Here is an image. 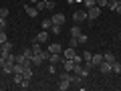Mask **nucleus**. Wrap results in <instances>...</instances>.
I'll return each instance as SVG.
<instances>
[{"instance_id":"1","label":"nucleus","mask_w":121,"mask_h":91,"mask_svg":"<svg viewBox=\"0 0 121 91\" xmlns=\"http://www.w3.org/2000/svg\"><path fill=\"white\" fill-rule=\"evenodd\" d=\"M101 16V8L99 6H91L89 10H87V20H95V18Z\"/></svg>"},{"instance_id":"2","label":"nucleus","mask_w":121,"mask_h":91,"mask_svg":"<svg viewBox=\"0 0 121 91\" xmlns=\"http://www.w3.org/2000/svg\"><path fill=\"white\" fill-rule=\"evenodd\" d=\"M73 20H75V24H81L83 20H87V10H75L73 12Z\"/></svg>"},{"instance_id":"3","label":"nucleus","mask_w":121,"mask_h":91,"mask_svg":"<svg viewBox=\"0 0 121 91\" xmlns=\"http://www.w3.org/2000/svg\"><path fill=\"white\" fill-rule=\"evenodd\" d=\"M73 73H77L79 77H83V79L89 77V69H87V67H83L81 63H79V65H75V71H73Z\"/></svg>"},{"instance_id":"4","label":"nucleus","mask_w":121,"mask_h":91,"mask_svg":"<svg viewBox=\"0 0 121 91\" xmlns=\"http://www.w3.org/2000/svg\"><path fill=\"white\" fill-rule=\"evenodd\" d=\"M75 65H77V63H75L73 59H65V61H63V69H65L67 73H73V71H75Z\"/></svg>"},{"instance_id":"5","label":"nucleus","mask_w":121,"mask_h":91,"mask_svg":"<svg viewBox=\"0 0 121 91\" xmlns=\"http://www.w3.org/2000/svg\"><path fill=\"white\" fill-rule=\"evenodd\" d=\"M51 20H52V24H56V26H63V22H65V14H63V12H55Z\"/></svg>"},{"instance_id":"6","label":"nucleus","mask_w":121,"mask_h":91,"mask_svg":"<svg viewBox=\"0 0 121 91\" xmlns=\"http://www.w3.org/2000/svg\"><path fill=\"white\" fill-rule=\"evenodd\" d=\"M97 69H99L103 75H109V73H113V71H111V63H107V61H103V63H101V65L97 67Z\"/></svg>"},{"instance_id":"7","label":"nucleus","mask_w":121,"mask_h":91,"mask_svg":"<svg viewBox=\"0 0 121 91\" xmlns=\"http://www.w3.org/2000/svg\"><path fill=\"white\" fill-rule=\"evenodd\" d=\"M43 57H40V53H32V57H30V63H32V65L35 67H39V65H43Z\"/></svg>"},{"instance_id":"8","label":"nucleus","mask_w":121,"mask_h":91,"mask_svg":"<svg viewBox=\"0 0 121 91\" xmlns=\"http://www.w3.org/2000/svg\"><path fill=\"white\" fill-rule=\"evenodd\" d=\"M63 55H65V59H73V61H75V57H77V51H75L73 47H67L65 51H63Z\"/></svg>"},{"instance_id":"9","label":"nucleus","mask_w":121,"mask_h":91,"mask_svg":"<svg viewBox=\"0 0 121 91\" xmlns=\"http://www.w3.org/2000/svg\"><path fill=\"white\" fill-rule=\"evenodd\" d=\"M101 63H103V55H99V53H93V59H91V65H93V67H99Z\"/></svg>"},{"instance_id":"10","label":"nucleus","mask_w":121,"mask_h":91,"mask_svg":"<svg viewBox=\"0 0 121 91\" xmlns=\"http://www.w3.org/2000/svg\"><path fill=\"white\" fill-rule=\"evenodd\" d=\"M24 10H26V14H28L30 18H35L36 14H39V8H36V6H30V4H26V6H24Z\"/></svg>"},{"instance_id":"11","label":"nucleus","mask_w":121,"mask_h":91,"mask_svg":"<svg viewBox=\"0 0 121 91\" xmlns=\"http://www.w3.org/2000/svg\"><path fill=\"white\" fill-rule=\"evenodd\" d=\"M35 41H36V43H40V45H43V43H47V41H48V32H47V30L39 32V35L35 36Z\"/></svg>"},{"instance_id":"12","label":"nucleus","mask_w":121,"mask_h":91,"mask_svg":"<svg viewBox=\"0 0 121 91\" xmlns=\"http://www.w3.org/2000/svg\"><path fill=\"white\" fill-rule=\"evenodd\" d=\"M47 51L48 53H63V51H60V43H51Z\"/></svg>"},{"instance_id":"13","label":"nucleus","mask_w":121,"mask_h":91,"mask_svg":"<svg viewBox=\"0 0 121 91\" xmlns=\"http://www.w3.org/2000/svg\"><path fill=\"white\" fill-rule=\"evenodd\" d=\"M0 49H2V51H4L6 55H8V53H12V43H10V41H6V43H2V45H0Z\"/></svg>"},{"instance_id":"14","label":"nucleus","mask_w":121,"mask_h":91,"mask_svg":"<svg viewBox=\"0 0 121 91\" xmlns=\"http://www.w3.org/2000/svg\"><path fill=\"white\" fill-rule=\"evenodd\" d=\"M22 77H24L26 81H30V79H32V67H24V71H22Z\"/></svg>"},{"instance_id":"15","label":"nucleus","mask_w":121,"mask_h":91,"mask_svg":"<svg viewBox=\"0 0 121 91\" xmlns=\"http://www.w3.org/2000/svg\"><path fill=\"white\" fill-rule=\"evenodd\" d=\"M111 71H113V73H121V63H119V61H113V63H111Z\"/></svg>"},{"instance_id":"16","label":"nucleus","mask_w":121,"mask_h":91,"mask_svg":"<svg viewBox=\"0 0 121 91\" xmlns=\"http://www.w3.org/2000/svg\"><path fill=\"white\" fill-rule=\"evenodd\" d=\"M30 49H32V53H43V51H44V49H43V45H40V43H36V41L32 43V47H30Z\"/></svg>"},{"instance_id":"17","label":"nucleus","mask_w":121,"mask_h":91,"mask_svg":"<svg viewBox=\"0 0 121 91\" xmlns=\"http://www.w3.org/2000/svg\"><path fill=\"white\" fill-rule=\"evenodd\" d=\"M81 57H83V61H85V63H91V59H93V53H91V51H85Z\"/></svg>"},{"instance_id":"18","label":"nucleus","mask_w":121,"mask_h":91,"mask_svg":"<svg viewBox=\"0 0 121 91\" xmlns=\"http://www.w3.org/2000/svg\"><path fill=\"white\" fill-rule=\"evenodd\" d=\"M103 61H107V63H113V61H117V59H115V55H113V53H105V55H103Z\"/></svg>"},{"instance_id":"19","label":"nucleus","mask_w":121,"mask_h":91,"mask_svg":"<svg viewBox=\"0 0 121 91\" xmlns=\"http://www.w3.org/2000/svg\"><path fill=\"white\" fill-rule=\"evenodd\" d=\"M79 35H81V26L75 24L73 28H71V36H79Z\"/></svg>"},{"instance_id":"20","label":"nucleus","mask_w":121,"mask_h":91,"mask_svg":"<svg viewBox=\"0 0 121 91\" xmlns=\"http://www.w3.org/2000/svg\"><path fill=\"white\" fill-rule=\"evenodd\" d=\"M52 28V20L48 18V20H43V30H51Z\"/></svg>"},{"instance_id":"21","label":"nucleus","mask_w":121,"mask_h":91,"mask_svg":"<svg viewBox=\"0 0 121 91\" xmlns=\"http://www.w3.org/2000/svg\"><path fill=\"white\" fill-rule=\"evenodd\" d=\"M107 4H109V0H95V6H99V8H105Z\"/></svg>"},{"instance_id":"22","label":"nucleus","mask_w":121,"mask_h":91,"mask_svg":"<svg viewBox=\"0 0 121 91\" xmlns=\"http://www.w3.org/2000/svg\"><path fill=\"white\" fill-rule=\"evenodd\" d=\"M77 45H79V36H71V41H69V47H77Z\"/></svg>"},{"instance_id":"23","label":"nucleus","mask_w":121,"mask_h":91,"mask_svg":"<svg viewBox=\"0 0 121 91\" xmlns=\"http://www.w3.org/2000/svg\"><path fill=\"white\" fill-rule=\"evenodd\" d=\"M6 41H8V36H6V30H0V45L6 43Z\"/></svg>"},{"instance_id":"24","label":"nucleus","mask_w":121,"mask_h":91,"mask_svg":"<svg viewBox=\"0 0 121 91\" xmlns=\"http://www.w3.org/2000/svg\"><path fill=\"white\" fill-rule=\"evenodd\" d=\"M56 2H52V0H47V10H55Z\"/></svg>"},{"instance_id":"25","label":"nucleus","mask_w":121,"mask_h":91,"mask_svg":"<svg viewBox=\"0 0 121 91\" xmlns=\"http://www.w3.org/2000/svg\"><path fill=\"white\" fill-rule=\"evenodd\" d=\"M83 2H85V8L89 10L91 6H95V0H83Z\"/></svg>"},{"instance_id":"26","label":"nucleus","mask_w":121,"mask_h":91,"mask_svg":"<svg viewBox=\"0 0 121 91\" xmlns=\"http://www.w3.org/2000/svg\"><path fill=\"white\" fill-rule=\"evenodd\" d=\"M0 18H8V8H0Z\"/></svg>"},{"instance_id":"27","label":"nucleus","mask_w":121,"mask_h":91,"mask_svg":"<svg viewBox=\"0 0 121 91\" xmlns=\"http://www.w3.org/2000/svg\"><path fill=\"white\" fill-rule=\"evenodd\" d=\"M85 43H87V35L81 32V35H79V45H85Z\"/></svg>"},{"instance_id":"28","label":"nucleus","mask_w":121,"mask_h":91,"mask_svg":"<svg viewBox=\"0 0 121 91\" xmlns=\"http://www.w3.org/2000/svg\"><path fill=\"white\" fill-rule=\"evenodd\" d=\"M51 32H52V35H59V32H60V26H56V24H52V28H51Z\"/></svg>"},{"instance_id":"29","label":"nucleus","mask_w":121,"mask_h":91,"mask_svg":"<svg viewBox=\"0 0 121 91\" xmlns=\"http://www.w3.org/2000/svg\"><path fill=\"white\" fill-rule=\"evenodd\" d=\"M48 73H56V65H52V63H51V65H48Z\"/></svg>"},{"instance_id":"30","label":"nucleus","mask_w":121,"mask_h":91,"mask_svg":"<svg viewBox=\"0 0 121 91\" xmlns=\"http://www.w3.org/2000/svg\"><path fill=\"white\" fill-rule=\"evenodd\" d=\"M75 63H77V65H79V63H83V57L77 55V57H75Z\"/></svg>"},{"instance_id":"31","label":"nucleus","mask_w":121,"mask_h":91,"mask_svg":"<svg viewBox=\"0 0 121 91\" xmlns=\"http://www.w3.org/2000/svg\"><path fill=\"white\" fill-rule=\"evenodd\" d=\"M115 12H117V14H121V2H119V4H117V8H115Z\"/></svg>"},{"instance_id":"32","label":"nucleus","mask_w":121,"mask_h":91,"mask_svg":"<svg viewBox=\"0 0 121 91\" xmlns=\"http://www.w3.org/2000/svg\"><path fill=\"white\" fill-rule=\"evenodd\" d=\"M28 2H32V4H36V2H39V0H28Z\"/></svg>"},{"instance_id":"33","label":"nucleus","mask_w":121,"mask_h":91,"mask_svg":"<svg viewBox=\"0 0 121 91\" xmlns=\"http://www.w3.org/2000/svg\"><path fill=\"white\" fill-rule=\"evenodd\" d=\"M0 89H2V83H0Z\"/></svg>"},{"instance_id":"34","label":"nucleus","mask_w":121,"mask_h":91,"mask_svg":"<svg viewBox=\"0 0 121 91\" xmlns=\"http://www.w3.org/2000/svg\"><path fill=\"white\" fill-rule=\"evenodd\" d=\"M119 39H121V32H119Z\"/></svg>"}]
</instances>
